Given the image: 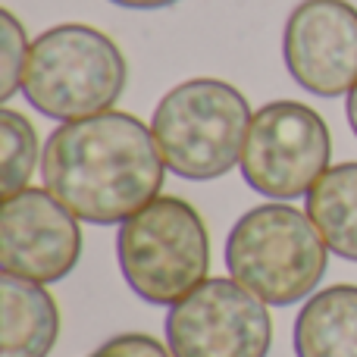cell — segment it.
I'll use <instances>...</instances> for the list:
<instances>
[{"mask_svg": "<svg viewBox=\"0 0 357 357\" xmlns=\"http://www.w3.org/2000/svg\"><path fill=\"white\" fill-rule=\"evenodd\" d=\"M167 163L154 129L132 113L107 110L63 123L41 154L47 191L82 222L123 226L160 197Z\"/></svg>", "mask_w": 357, "mask_h": 357, "instance_id": "1", "label": "cell"}, {"mask_svg": "<svg viewBox=\"0 0 357 357\" xmlns=\"http://www.w3.org/2000/svg\"><path fill=\"white\" fill-rule=\"evenodd\" d=\"M329 266V245L314 220L285 201L257 204L226 238V270L264 304L289 307L314 295Z\"/></svg>", "mask_w": 357, "mask_h": 357, "instance_id": "2", "label": "cell"}, {"mask_svg": "<svg viewBox=\"0 0 357 357\" xmlns=\"http://www.w3.org/2000/svg\"><path fill=\"white\" fill-rule=\"evenodd\" d=\"M126 82L129 66L116 41L91 25L66 22L31 41L22 94L44 116L75 123L110 110Z\"/></svg>", "mask_w": 357, "mask_h": 357, "instance_id": "3", "label": "cell"}, {"mask_svg": "<svg viewBox=\"0 0 357 357\" xmlns=\"http://www.w3.org/2000/svg\"><path fill=\"white\" fill-rule=\"evenodd\" d=\"M251 116L235 85L188 79L160 98L151 129L169 173L188 182H210L241 163Z\"/></svg>", "mask_w": 357, "mask_h": 357, "instance_id": "4", "label": "cell"}, {"mask_svg": "<svg viewBox=\"0 0 357 357\" xmlns=\"http://www.w3.org/2000/svg\"><path fill=\"white\" fill-rule=\"evenodd\" d=\"M116 257L142 301L173 307L207 282L210 235L188 201L160 195L119 226Z\"/></svg>", "mask_w": 357, "mask_h": 357, "instance_id": "5", "label": "cell"}, {"mask_svg": "<svg viewBox=\"0 0 357 357\" xmlns=\"http://www.w3.org/2000/svg\"><path fill=\"white\" fill-rule=\"evenodd\" d=\"M333 138L314 107L301 100H273L251 116L241 151V176L270 201H291L314 188L329 169Z\"/></svg>", "mask_w": 357, "mask_h": 357, "instance_id": "6", "label": "cell"}, {"mask_svg": "<svg viewBox=\"0 0 357 357\" xmlns=\"http://www.w3.org/2000/svg\"><path fill=\"white\" fill-rule=\"evenodd\" d=\"M273 320L257 295L229 279H207L167 314L176 357H266Z\"/></svg>", "mask_w": 357, "mask_h": 357, "instance_id": "7", "label": "cell"}, {"mask_svg": "<svg viewBox=\"0 0 357 357\" xmlns=\"http://www.w3.org/2000/svg\"><path fill=\"white\" fill-rule=\"evenodd\" d=\"M82 257V229L47 188L3 197L0 210V273L54 285Z\"/></svg>", "mask_w": 357, "mask_h": 357, "instance_id": "8", "label": "cell"}, {"mask_svg": "<svg viewBox=\"0 0 357 357\" xmlns=\"http://www.w3.org/2000/svg\"><path fill=\"white\" fill-rule=\"evenodd\" d=\"M282 56L289 75L317 98L357 85V6L348 0H301L285 19Z\"/></svg>", "mask_w": 357, "mask_h": 357, "instance_id": "9", "label": "cell"}, {"mask_svg": "<svg viewBox=\"0 0 357 357\" xmlns=\"http://www.w3.org/2000/svg\"><path fill=\"white\" fill-rule=\"evenodd\" d=\"M60 335V310L41 282L0 273V357H47Z\"/></svg>", "mask_w": 357, "mask_h": 357, "instance_id": "10", "label": "cell"}, {"mask_svg": "<svg viewBox=\"0 0 357 357\" xmlns=\"http://www.w3.org/2000/svg\"><path fill=\"white\" fill-rule=\"evenodd\" d=\"M298 357H357V285H333L307 298L295 320Z\"/></svg>", "mask_w": 357, "mask_h": 357, "instance_id": "11", "label": "cell"}, {"mask_svg": "<svg viewBox=\"0 0 357 357\" xmlns=\"http://www.w3.org/2000/svg\"><path fill=\"white\" fill-rule=\"evenodd\" d=\"M304 197L329 251L357 264V163L329 167Z\"/></svg>", "mask_w": 357, "mask_h": 357, "instance_id": "12", "label": "cell"}, {"mask_svg": "<svg viewBox=\"0 0 357 357\" xmlns=\"http://www.w3.org/2000/svg\"><path fill=\"white\" fill-rule=\"evenodd\" d=\"M38 160L41 157H38L35 126L22 113L0 107V191L3 197H13L29 188Z\"/></svg>", "mask_w": 357, "mask_h": 357, "instance_id": "13", "label": "cell"}, {"mask_svg": "<svg viewBox=\"0 0 357 357\" xmlns=\"http://www.w3.org/2000/svg\"><path fill=\"white\" fill-rule=\"evenodd\" d=\"M29 38L25 29L10 10H0V100H10L22 91L25 66H29Z\"/></svg>", "mask_w": 357, "mask_h": 357, "instance_id": "14", "label": "cell"}, {"mask_svg": "<svg viewBox=\"0 0 357 357\" xmlns=\"http://www.w3.org/2000/svg\"><path fill=\"white\" fill-rule=\"evenodd\" d=\"M91 357H176L169 345H160L157 339L144 333H123L107 339Z\"/></svg>", "mask_w": 357, "mask_h": 357, "instance_id": "15", "label": "cell"}, {"mask_svg": "<svg viewBox=\"0 0 357 357\" xmlns=\"http://www.w3.org/2000/svg\"><path fill=\"white\" fill-rule=\"evenodd\" d=\"M110 3L123 6V10H167L178 0H110Z\"/></svg>", "mask_w": 357, "mask_h": 357, "instance_id": "16", "label": "cell"}, {"mask_svg": "<svg viewBox=\"0 0 357 357\" xmlns=\"http://www.w3.org/2000/svg\"><path fill=\"white\" fill-rule=\"evenodd\" d=\"M345 113H348V126H351L354 138H357V85L348 91V104H345Z\"/></svg>", "mask_w": 357, "mask_h": 357, "instance_id": "17", "label": "cell"}]
</instances>
